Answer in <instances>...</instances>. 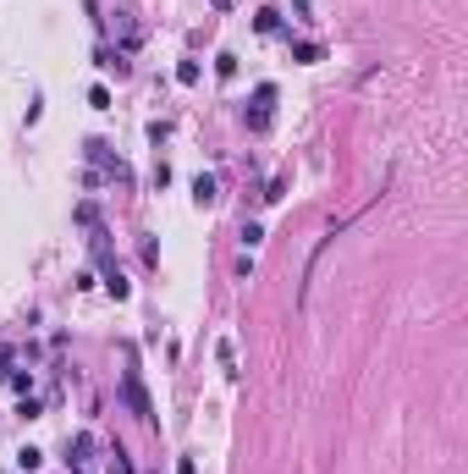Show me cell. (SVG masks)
I'll use <instances>...</instances> for the list:
<instances>
[{"label":"cell","mask_w":468,"mask_h":474,"mask_svg":"<svg viewBox=\"0 0 468 474\" xmlns=\"http://www.w3.org/2000/svg\"><path fill=\"white\" fill-rule=\"evenodd\" d=\"M292 61H298V67H314V61H319V44H314V39H298V44H292Z\"/></svg>","instance_id":"obj_5"},{"label":"cell","mask_w":468,"mask_h":474,"mask_svg":"<svg viewBox=\"0 0 468 474\" xmlns=\"http://www.w3.org/2000/svg\"><path fill=\"white\" fill-rule=\"evenodd\" d=\"M122 392H127V408H133L138 419H155V402H149V392H144L138 370H127V375H122Z\"/></svg>","instance_id":"obj_2"},{"label":"cell","mask_w":468,"mask_h":474,"mask_svg":"<svg viewBox=\"0 0 468 474\" xmlns=\"http://www.w3.org/2000/svg\"><path fill=\"white\" fill-rule=\"evenodd\" d=\"M270 105H276V83H259V88H253V105H248V127H253V133L270 127Z\"/></svg>","instance_id":"obj_1"},{"label":"cell","mask_w":468,"mask_h":474,"mask_svg":"<svg viewBox=\"0 0 468 474\" xmlns=\"http://www.w3.org/2000/svg\"><path fill=\"white\" fill-rule=\"evenodd\" d=\"M67 452H72V469L88 474V464H94V436H88V430H83V436H72V447H67Z\"/></svg>","instance_id":"obj_3"},{"label":"cell","mask_w":468,"mask_h":474,"mask_svg":"<svg viewBox=\"0 0 468 474\" xmlns=\"http://www.w3.org/2000/svg\"><path fill=\"white\" fill-rule=\"evenodd\" d=\"M176 474H199V464H193V458H182V464H176Z\"/></svg>","instance_id":"obj_10"},{"label":"cell","mask_w":468,"mask_h":474,"mask_svg":"<svg viewBox=\"0 0 468 474\" xmlns=\"http://www.w3.org/2000/svg\"><path fill=\"white\" fill-rule=\"evenodd\" d=\"M6 375H11V353L0 348V381H6Z\"/></svg>","instance_id":"obj_9"},{"label":"cell","mask_w":468,"mask_h":474,"mask_svg":"<svg viewBox=\"0 0 468 474\" xmlns=\"http://www.w3.org/2000/svg\"><path fill=\"white\" fill-rule=\"evenodd\" d=\"M215 193H221V188H215V177H210V171H199V177H193V204L204 210V204H215Z\"/></svg>","instance_id":"obj_4"},{"label":"cell","mask_w":468,"mask_h":474,"mask_svg":"<svg viewBox=\"0 0 468 474\" xmlns=\"http://www.w3.org/2000/svg\"><path fill=\"white\" fill-rule=\"evenodd\" d=\"M17 464H22V469L33 474V469H39V464H44V458H39V452H33V447H22V452H17Z\"/></svg>","instance_id":"obj_6"},{"label":"cell","mask_w":468,"mask_h":474,"mask_svg":"<svg viewBox=\"0 0 468 474\" xmlns=\"http://www.w3.org/2000/svg\"><path fill=\"white\" fill-rule=\"evenodd\" d=\"M110 474H133V464H127V452H122V447L110 452Z\"/></svg>","instance_id":"obj_8"},{"label":"cell","mask_w":468,"mask_h":474,"mask_svg":"<svg viewBox=\"0 0 468 474\" xmlns=\"http://www.w3.org/2000/svg\"><path fill=\"white\" fill-rule=\"evenodd\" d=\"M215 72L221 78H237V56H215Z\"/></svg>","instance_id":"obj_7"}]
</instances>
